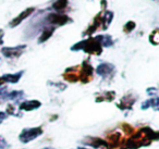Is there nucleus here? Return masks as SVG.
Segmentation results:
<instances>
[{"label": "nucleus", "instance_id": "4468645a", "mask_svg": "<svg viewBox=\"0 0 159 149\" xmlns=\"http://www.w3.org/2000/svg\"><path fill=\"white\" fill-rule=\"evenodd\" d=\"M24 97V93L22 90H13V92L7 93L5 99H10V100H21Z\"/></svg>", "mask_w": 159, "mask_h": 149}, {"label": "nucleus", "instance_id": "aec40b11", "mask_svg": "<svg viewBox=\"0 0 159 149\" xmlns=\"http://www.w3.org/2000/svg\"><path fill=\"white\" fill-rule=\"evenodd\" d=\"M7 114H11V115H16V116H20L21 113L20 111H16V108H14L13 105H9L7 108Z\"/></svg>", "mask_w": 159, "mask_h": 149}, {"label": "nucleus", "instance_id": "2eb2a0df", "mask_svg": "<svg viewBox=\"0 0 159 149\" xmlns=\"http://www.w3.org/2000/svg\"><path fill=\"white\" fill-rule=\"evenodd\" d=\"M116 94L115 92H106V93H102V94L98 95L97 99H96V101H112L113 98H115Z\"/></svg>", "mask_w": 159, "mask_h": 149}, {"label": "nucleus", "instance_id": "9b49d317", "mask_svg": "<svg viewBox=\"0 0 159 149\" xmlns=\"http://www.w3.org/2000/svg\"><path fill=\"white\" fill-rule=\"evenodd\" d=\"M34 10H35L34 8H30V9H26L25 11H23L22 13L20 14V16H16L14 20H12V22H10V26L14 27V26H16V25H19L23 20H24V19H26L29 16H31V14L34 12Z\"/></svg>", "mask_w": 159, "mask_h": 149}, {"label": "nucleus", "instance_id": "b1692460", "mask_svg": "<svg viewBox=\"0 0 159 149\" xmlns=\"http://www.w3.org/2000/svg\"><path fill=\"white\" fill-rule=\"evenodd\" d=\"M7 118H8V114L6 113V112L0 111V124H1L5 120H7Z\"/></svg>", "mask_w": 159, "mask_h": 149}, {"label": "nucleus", "instance_id": "bb28decb", "mask_svg": "<svg viewBox=\"0 0 159 149\" xmlns=\"http://www.w3.org/2000/svg\"><path fill=\"white\" fill-rule=\"evenodd\" d=\"M77 149H89V148H86V147H79Z\"/></svg>", "mask_w": 159, "mask_h": 149}, {"label": "nucleus", "instance_id": "f3484780", "mask_svg": "<svg viewBox=\"0 0 159 149\" xmlns=\"http://www.w3.org/2000/svg\"><path fill=\"white\" fill-rule=\"evenodd\" d=\"M99 37V42H100V44H102V46H104V47H110V46H112L113 45V40H112V38H111V36H109V35H99L98 36Z\"/></svg>", "mask_w": 159, "mask_h": 149}, {"label": "nucleus", "instance_id": "412c9836", "mask_svg": "<svg viewBox=\"0 0 159 149\" xmlns=\"http://www.w3.org/2000/svg\"><path fill=\"white\" fill-rule=\"evenodd\" d=\"M122 129H123L124 133L125 134H129V135H132L134 133V129L132 126H130L129 124H123L122 125Z\"/></svg>", "mask_w": 159, "mask_h": 149}, {"label": "nucleus", "instance_id": "a211bd4d", "mask_svg": "<svg viewBox=\"0 0 159 149\" xmlns=\"http://www.w3.org/2000/svg\"><path fill=\"white\" fill-rule=\"evenodd\" d=\"M53 31H55V29H53V27H50V29H44V32H43L42 36H40V37H39V40H38V42H39V43H44V42H46V40L48 39V38L50 37L51 35H52Z\"/></svg>", "mask_w": 159, "mask_h": 149}, {"label": "nucleus", "instance_id": "f03ea898", "mask_svg": "<svg viewBox=\"0 0 159 149\" xmlns=\"http://www.w3.org/2000/svg\"><path fill=\"white\" fill-rule=\"evenodd\" d=\"M43 133H44V131H43L42 126L24 129L21 132L20 135H19V139H20V142H23V144H27V142L34 140L35 138L39 137Z\"/></svg>", "mask_w": 159, "mask_h": 149}, {"label": "nucleus", "instance_id": "1a4fd4ad", "mask_svg": "<svg viewBox=\"0 0 159 149\" xmlns=\"http://www.w3.org/2000/svg\"><path fill=\"white\" fill-rule=\"evenodd\" d=\"M63 77L69 82L75 83L80 79V66H74V68H69L64 72Z\"/></svg>", "mask_w": 159, "mask_h": 149}, {"label": "nucleus", "instance_id": "a878e982", "mask_svg": "<svg viewBox=\"0 0 159 149\" xmlns=\"http://www.w3.org/2000/svg\"><path fill=\"white\" fill-rule=\"evenodd\" d=\"M43 149H55V148H52V147H45V148H43Z\"/></svg>", "mask_w": 159, "mask_h": 149}, {"label": "nucleus", "instance_id": "5701e85b", "mask_svg": "<svg viewBox=\"0 0 159 149\" xmlns=\"http://www.w3.org/2000/svg\"><path fill=\"white\" fill-rule=\"evenodd\" d=\"M157 34H158V31H157V29H156V31H155L154 33L152 34V36H150V37H149V38H150V42H152L154 45H157V44H158V42H157V38H156Z\"/></svg>", "mask_w": 159, "mask_h": 149}, {"label": "nucleus", "instance_id": "4be33fe9", "mask_svg": "<svg viewBox=\"0 0 159 149\" xmlns=\"http://www.w3.org/2000/svg\"><path fill=\"white\" fill-rule=\"evenodd\" d=\"M135 27V23L132 22V21H130V22H128L125 24V26H124V31L126 32V33H130L132 29H134Z\"/></svg>", "mask_w": 159, "mask_h": 149}, {"label": "nucleus", "instance_id": "9d476101", "mask_svg": "<svg viewBox=\"0 0 159 149\" xmlns=\"http://www.w3.org/2000/svg\"><path fill=\"white\" fill-rule=\"evenodd\" d=\"M42 106V102L38 100H26L23 101L19 107V110H23V111H32V110L38 109Z\"/></svg>", "mask_w": 159, "mask_h": 149}, {"label": "nucleus", "instance_id": "6e6552de", "mask_svg": "<svg viewBox=\"0 0 159 149\" xmlns=\"http://www.w3.org/2000/svg\"><path fill=\"white\" fill-rule=\"evenodd\" d=\"M135 101H136V96H133L132 94H129L126 96H124L117 106L121 110H131L132 109V106L135 103Z\"/></svg>", "mask_w": 159, "mask_h": 149}, {"label": "nucleus", "instance_id": "423d86ee", "mask_svg": "<svg viewBox=\"0 0 159 149\" xmlns=\"http://www.w3.org/2000/svg\"><path fill=\"white\" fill-rule=\"evenodd\" d=\"M26 48L25 45H22V46H16V47H6V48H2V55L7 58H18L20 57L21 55L23 53L24 49Z\"/></svg>", "mask_w": 159, "mask_h": 149}, {"label": "nucleus", "instance_id": "39448f33", "mask_svg": "<svg viewBox=\"0 0 159 149\" xmlns=\"http://www.w3.org/2000/svg\"><path fill=\"white\" fill-rule=\"evenodd\" d=\"M115 65H112L111 63H102L97 66L96 72L102 79H108V77H111L115 74Z\"/></svg>", "mask_w": 159, "mask_h": 149}, {"label": "nucleus", "instance_id": "dca6fc26", "mask_svg": "<svg viewBox=\"0 0 159 149\" xmlns=\"http://www.w3.org/2000/svg\"><path fill=\"white\" fill-rule=\"evenodd\" d=\"M113 18V13L110 11H107L106 14L104 16V18H102V29H106L109 26L111 20Z\"/></svg>", "mask_w": 159, "mask_h": 149}, {"label": "nucleus", "instance_id": "f257e3e1", "mask_svg": "<svg viewBox=\"0 0 159 149\" xmlns=\"http://www.w3.org/2000/svg\"><path fill=\"white\" fill-rule=\"evenodd\" d=\"M102 44L99 42V37L95 38H89L86 40H82V42L77 43L71 48V50L77 51V50H84L85 52L89 53V55H100L102 53Z\"/></svg>", "mask_w": 159, "mask_h": 149}, {"label": "nucleus", "instance_id": "20e7f679", "mask_svg": "<svg viewBox=\"0 0 159 149\" xmlns=\"http://www.w3.org/2000/svg\"><path fill=\"white\" fill-rule=\"evenodd\" d=\"M82 142L84 145L91 146L96 149L97 148L98 149H110L106 140L102 139V138H98V137H86L85 139L82 140Z\"/></svg>", "mask_w": 159, "mask_h": 149}, {"label": "nucleus", "instance_id": "f8f14e48", "mask_svg": "<svg viewBox=\"0 0 159 149\" xmlns=\"http://www.w3.org/2000/svg\"><path fill=\"white\" fill-rule=\"evenodd\" d=\"M158 106H159V100L157 97H155V98H150V99H147L146 101H144V102L142 103L141 108L143 110H146L152 107V108H154L155 110H158Z\"/></svg>", "mask_w": 159, "mask_h": 149}, {"label": "nucleus", "instance_id": "7ed1b4c3", "mask_svg": "<svg viewBox=\"0 0 159 149\" xmlns=\"http://www.w3.org/2000/svg\"><path fill=\"white\" fill-rule=\"evenodd\" d=\"M93 75V68L87 61H84L82 65L80 66V79L82 83H89L92 79Z\"/></svg>", "mask_w": 159, "mask_h": 149}, {"label": "nucleus", "instance_id": "6ab92c4d", "mask_svg": "<svg viewBox=\"0 0 159 149\" xmlns=\"http://www.w3.org/2000/svg\"><path fill=\"white\" fill-rule=\"evenodd\" d=\"M68 5V0H57L55 3L52 5V8L57 11H61Z\"/></svg>", "mask_w": 159, "mask_h": 149}, {"label": "nucleus", "instance_id": "393cba45", "mask_svg": "<svg viewBox=\"0 0 159 149\" xmlns=\"http://www.w3.org/2000/svg\"><path fill=\"white\" fill-rule=\"evenodd\" d=\"M147 94L148 95H157V89L156 88H148Z\"/></svg>", "mask_w": 159, "mask_h": 149}, {"label": "nucleus", "instance_id": "0eeeda50", "mask_svg": "<svg viewBox=\"0 0 159 149\" xmlns=\"http://www.w3.org/2000/svg\"><path fill=\"white\" fill-rule=\"evenodd\" d=\"M47 21H48L50 24L53 25H64L66 23H68L70 21L68 16L66 14H55V13H50L47 16Z\"/></svg>", "mask_w": 159, "mask_h": 149}, {"label": "nucleus", "instance_id": "ddd939ff", "mask_svg": "<svg viewBox=\"0 0 159 149\" xmlns=\"http://www.w3.org/2000/svg\"><path fill=\"white\" fill-rule=\"evenodd\" d=\"M23 74V71H21V72H18L16 73V74H5L3 76H1V79H3V82H6V83H18V81L21 79V76H22Z\"/></svg>", "mask_w": 159, "mask_h": 149}]
</instances>
